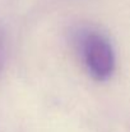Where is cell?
Instances as JSON below:
<instances>
[{
	"label": "cell",
	"mask_w": 130,
	"mask_h": 132,
	"mask_svg": "<svg viewBox=\"0 0 130 132\" xmlns=\"http://www.w3.org/2000/svg\"><path fill=\"white\" fill-rule=\"evenodd\" d=\"M81 51L89 76L107 81L115 71V54L108 39L97 31H88L81 39Z\"/></svg>",
	"instance_id": "cell-1"
}]
</instances>
